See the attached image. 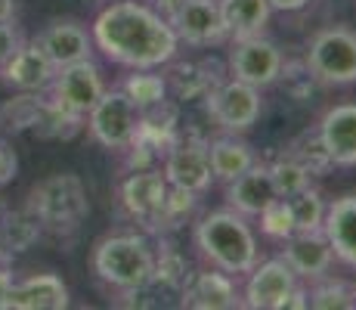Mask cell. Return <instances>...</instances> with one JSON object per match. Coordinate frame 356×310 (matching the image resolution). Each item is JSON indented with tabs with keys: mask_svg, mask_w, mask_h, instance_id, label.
<instances>
[{
	"mask_svg": "<svg viewBox=\"0 0 356 310\" xmlns=\"http://www.w3.org/2000/svg\"><path fill=\"white\" fill-rule=\"evenodd\" d=\"M93 50L124 68H164L180 53L170 22L143 0H112L90 25Z\"/></svg>",
	"mask_w": 356,
	"mask_h": 310,
	"instance_id": "obj_1",
	"label": "cell"
},
{
	"mask_svg": "<svg viewBox=\"0 0 356 310\" xmlns=\"http://www.w3.org/2000/svg\"><path fill=\"white\" fill-rule=\"evenodd\" d=\"M195 248L211 267L245 277L257 264V236L251 230L248 217L232 208L211 211L195 224Z\"/></svg>",
	"mask_w": 356,
	"mask_h": 310,
	"instance_id": "obj_2",
	"label": "cell"
},
{
	"mask_svg": "<svg viewBox=\"0 0 356 310\" xmlns=\"http://www.w3.org/2000/svg\"><path fill=\"white\" fill-rule=\"evenodd\" d=\"M90 267L97 279L115 292H146L155 273V248L140 233H112L93 245Z\"/></svg>",
	"mask_w": 356,
	"mask_h": 310,
	"instance_id": "obj_3",
	"label": "cell"
},
{
	"mask_svg": "<svg viewBox=\"0 0 356 310\" xmlns=\"http://www.w3.org/2000/svg\"><path fill=\"white\" fill-rule=\"evenodd\" d=\"M25 208L40 220L44 233L72 236L90 215V199H87V186L78 174H53L29 192Z\"/></svg>",
	"mask_w": 356,
	"mask_h": 310,
	"instance_id": "obj_4",
	"label": "cell"
},
{
	"mask_svg": "<svg viewBox=\"0 0 356 310\" xmlns=\"http://www.w3.org/2000/svg\"><path fill=\"white\" fill-rule=\"evenodd\" d=\"M307 72L328 87L356 84V31L347 25H332L310 38Z\"/></svg>",
	"mask_w": 356,
	"mask_h": 310,
	"instance_id": "obj_5",
	"label": "cell"
},
{
	"mask_svg": "<svg viewBox=\"0 0 356 310\" xmlns=\"http://www.w3.org/2000/svg\"><path fill=\"white\" fill-rule=\"evenodd\" d=\"M102 91H106V81H102L99 65L93 59H81L56 68L44 93L50 106H56L59 112L72 115V118H87V112L97 106Z\"/></svg>",
	"mask_w": 356,
	"mask_h": 310,
	"instance_id": "obj_6",
	"label": "cell"
},
{
	"mask_svg": "<svg viewBox=\"0 0 356 310\" xmlns=\"http://www.w3.org/2000/svg\"><path fill=\"white\" fill-rule=\"evenodd\" d=\"M140 109L130 102V96L121 87H106L97 106L87 112V130L102 149H127L140 127Z\"/></svg>",
	"mask_w": 356,
	"mask_h": 310,
	"instance_id": "obj_7",
	"label": "cell"
},
{
	"mask_svg": "<svg viewBox=\"0 0 356 310\" xmlns=\"http://www.w3.org/2000/svg\"><path fill=\"white\" fill-rule=\"evenodd\" d=\"M229 78L245 81V84L257 87H273L285 72V56L270 38L264 34H251V38H238L232 40L229 50Z\"/></svg>",
	"mask_w": 356,
	"mask_h": 310,
	"instance_id": "obj_8",
	"label": "cell"
},
{
	"mask_svg": "<svg viewBox=\"0 0 356 310\" xmlns=\"http://www.w3.org/2000/svg\"><path fill=\"white\" fill-rule=\"evenodd\" d=\"M208 112L227 134H248L257 124L260 112H264V100H260L257 87L229 78V81H223V84L211 87Z\"/></svg>",
	"mask_w": 356,
	"mask_h": 310,
	"instance_id": "obj_9",
	"label": "cell"
},
{
	"mask_svg": "<svg viewBox=\"0 0 356 310\" xmlns=\"http://www.w3.org/2000/svg\"><path fill=\"white\" fill-rule=\"evenodd\" d=\"M298 286H300V279L294 277V270L282 258H266V261L257 258V264L245 273L242 307L285 310V301H289V295Z\"/></svg>",
	"mask_w": 356,
	"mask_h": 310,
	"instance_id": "obj_10",
	"label": "cell"
},
{
	"mask_svg": "<svg viewBox=\"0 0 356 310\" xmlns=\"http://www.w3.org/2000/svg\"><path fill=\"white\" fill-rule=\"evenodd\" d=\"M161 174L168 180V186L204 196L211 189V183H214L211 162H208V140H198V137H193V140H177L164 153Z\"/></svg>",
	"mask_w": 356,
	"mask_h": 310,
	"instance_id": "obj_11",
	"label": "cell"
},
{
	"mask_svg": "<svg viewBox=\"0 0 356 310\" xmlns=\"http://www.w3.org/2000/svg\"><path fill=\"white\" fill-rule=\"evenodd\" d=\"M168 180L161 171L140 168L121 183V205L136 224H143L146 230L161 233V211L168 202Z\"/></svg>",
	"mask_w": 356,
	"mask_h": 310,
	"instance_id": "obj_12",
	"label": "cell"
},
{
	"mask_svg": "<svg viewBox=\"0 0 356 310\" xmlns=\"http://www.w3.org/2000/svg\"><path fill=\"white\" fill-rule=\"evenodd\" d=\"M168 22L180 38V44L189 47H214L220 40H227L217 0H183Z\"/></svg>",
	"mask_w": 356,
	"mask_h": 310,
	"instance_id": "obj_13",
	"label": "cell"
},
{
	"mask_svg": "<svg viewBox=\"0 0 356 310\" xmlns=\"http://www.w3.org/2000/svg\"><path fill=\"white\" fill-rule=\"evenodd\" d=\"M236 277L217 270H198V273H186L180 286V304L183 307H195V310H232L242 307V292L232 282Z\"/></svg>",
	"mask_w": 356,
	"mask_h": 310,
	"instance_id": "obj_14",
	"label": "cell"
},
{
	"mask_svg": "<svg viewBox=\"0 0 356 310\" xmlns=\"http://www.w3.org/2000/svg\"><path fill=\"white\" fill-rule=\"evenodd\" d=\"M316 137L332 168H356V102L325 109L316 124Z\"/></svg>",
	"mask_w": 356,
	"mask_h": 310,
	"instance_id": "obj_15",
	"label": "cell"
},
{
	"mask_svg": "<svg viewBox=\"0 0 356 310\" xmlns=\"http://www.w3.org/2000/svg\"><path fill=\"white\" fill-rule=\"evenodd\" d=\"M34 44L47 53V59L56 68L72 65L81 59H93V38L90 29L78 19H53L44 31L34 38Z\"/></svg>",
	"mask_w": 356,
	"mask_h": 310,
	"instance_id": "obj_16",
	"label": "cell"
},
{
	"mask_svg": "<svg viewBox=\"0 0 356 310\" xmlns=\"http://www.w3.org/2000/svg\"><path fill=\"white\" fill-rule=\"evenodd\" d=\"M53 75H56V65L47 59V53L34 40H22L19 50L0 68L3 84L19 93H44L47 84L53 81Z\"/></svg>",
	"mask_w": 356,
	"mask_h": 310,
	"instance_id": "obj_17",
	"label": "cell"
},
{
	"mask_svg": "<svg viewBox=\"0 0 356 310\" xmlns=\"http://www.w3.org/2000/svg\"><path fill=\"white\" fill-rule=\"evenodd\" d=\"M279 258L294 270V277L300 282H313L319 277H325L334 264V254L332 245H328L325 233H294L282 242V254Z\"/></svg>",
	"mask_w": 356,
	"mask_h": 310,
	"instance_id": "obj_18",
	"label": "cell"
},
{
	"mask_svg": "<svg viewBox=\"0 0 356 310\" xmlns=\"http://www.w3.org/2000/svg\"><path fill=\"white\" fill-rule=\"evenodd\" d=\"M72 304L68 286L56 273H31L25 279H13L6 310H65Z\"/></svg>",
	"mask_w": 356,
	"mask_h": 310,
	"instance_id": "obj_19",
	"label": "cell"
},
{
	"mask_svg": "<svg viewBox=\"0 0 356 310\" xmlns=\"http://www.w3.org/2000/svg\"><path fill=\"white\" fill-rule=\"evenodd\" d=\"M323 233H325L328 245H332L334 261H341L344 267L356 270V192L328 202Z\"/></svg>",
	"mask_w": 356,
	"mask_h": 310,
	"instance_id": "obj_20",
	"label": "cell"
},
{
	"mask_svg": "<svg viewBox=\"0 0 356 310\" xmlns=\"http://www.w3.org/2000/svg\"><path fill=\"white\" fill-rule=\"evenodd\" d=\"M273 199H276V189H273L270 171L260 162L227 183V208L238 211L242 217H257Z\"/></svg>",
	"mask_w": 356,
	"mask_h": 310,
	"instance_id": "obj_21",
	"label": "cell"
},
{
	"mask_svg": "<svg viewBox=\"0 0 356 310\" xmlns=\"http://www.w3.org/2000/svg\"><path fill=\"white\" fill-rule=\"evenodd\" d=\"M208 162H211L214 180L229 183V180H236L238 174H245V171L257 162V155H254V149L242 140V134H227V130H223L220 137L208 140Z\"/></svg>",
	"mask_w": 356,
	"mask_h": 310,
	"instance_id": "obj_22",
	"label": "cell"
},
{
	"mask_svg": "<svg viewBox=\"0 0 356 310\" xmlns=\"http://www.w3.org/2000/svg\"><path fill=\"white\" fill-rule=\"evenodd\" d=\"M220 6V19L227 38H251V34H264V29L270 25L273 6L270 0H217Z\"/></svg>",
	"mask_w": 356,
	"mask_h": 310,
	"instance_id": "obj_23",
	"label": "cell"
},
{
	"mask_svg": "<svg viewBox=\"0 0 356 310\" xmlns=\"http://www.w3.org/2000/svg\"><path fill=\"white\" fill-rule=\"evenodd\" d=\"M159 72L161 68H134L118 84L140 112H149V109L161 106V102L168 100V78Z\"/></svg>",
	"mask_w": 356,
	"mask_h": 310,
	"instance_id": "obj_24",
	"label": "cell"
},
{
	"mask_svg": "<svg viewBox=\"0 0 356 310\" xmlns=\"http://www.w3.org/2000/svg\"><path fill=\"white\" fill-rule=\"evenodd\" d=\"M44 236L40 220L29 208L13 211V215H0V248L6 254H22Z\"/></svg>",
	"mask_w": 356,
	"mask_h": 310,
	"instance_id": "obj_25",
	"label": "cell"
},
{
	"mask_svg": "<svg viewBox=\"0 0 356 310\" xmlns=\"http://www.w3.org/2000/svg\"><path fill=\"white\" fill-rule=\"evenodd\" d=\"M291 205V215H294V233H316L323 230V220H325V208L328 202L323 199V192L307 186L304 192L289 199Z\"/></svg>",
	"mask_w": 356,
	"mask_h": 310,
	"instance_id": "obj_26",
	"label": "cell"
},
{
	"mask_svg": "<svg viewBox=\"0 0 356 310\" xmlns=\"http://www.w3.org/2000/svg\"><path fill=\"white\" fill-rule=\"evenodd\" d=\"M266 171H270V180H273L276 196H282V199H291V196H298V192H304L307 186H310V177H313L294 155H285V158H279V162L266 164Z\"/></svg>",
	"mask_w": 356,
	"mask_h": 310,
	"instance_id": "obj_27",
	"label": "cell"
},
{
	"mask_svg": "<svg viewBox=\"0 0 356 310\" xmlns=\"http://www.w3.org/2000/svg\"><path fill=\"white\" fill-rule=\"evenodd\" d=\"M307 304L316 310H350L353 307V288L341 279L325 277L313 279V286L307 288Z\"/></svg>",
	"mask_w": 356,
	"mask_h": 310,
	"instance_id": "obj_28",
	"label": "cell"
},
{
	"mask_svg": "<svg viewBox=\"0 0 356 310\" xmlns=\"http://www.w3.org/2000/svg\"><path fill=\"white\" fill-rule=\"evenodd\" d=\"M260 220V233L273 242H285L289 236H294V215H291V205L289 199L276 196L264 211L257 215Z\"/></svg>",
	"mask_w": 356,
	"mask_h": 310,
	"instance_id": "obj_29",
	"label": "cell"
},
{
	"mask_svg": "<svg viewBox=\"0 0 356 310\" xmlns=\"http://www.w3.org/2000/svg\"><path fill=\"white\" fill-rule=\"evenodd\" d=\"M195 208H198L195 192H186V189L170 186L168 202H164V211H161V230H177V226H183L189 217L195 215Z\"/></svg>",
	"mask_w": 356,
	"mask_h": 310,
	"instance_id": "obj_30",
	"label": "cell"
},
{
	"mask_svg": "<svg viewBox=\"0 0 356 310\" xmlns=\"http://www.w3.org/2000/svg\"><path fill=\"white\" fill-rule=\"evenodd\" d=\"M186 279V264L177 251H161L155 254V273H152V286L164 288H180Z\"/></svg>",
	"mask_w": 356,
	"mask_h": 310,
	"instance_id": "obj_31",
	"label": "cell"
},
{
	"mask_svg": "<svg viewBox=\"0 0 356 310\" xmlns=\"http://www.w3.org/2000/svg\"><path fill=\"white\" fill-rule=\"evenodd\" d=\"M22 31L16 29V22H0V68L6 65V59L13 56V53L19 50V44H22Z\"/></svg>",
	"mask_w": 356,
	"mask_h": 310,
	"instance_id": "obj_32",
	"label": "cell"
},
{
	"mask_svg": "<svg viewBox=\"0 0 356 310\" xmlns=\"http://www.w3.org/2000/svg\"><path fill=\"white\" fill-rule=\"evenodd\" d=\"M19 174V155L16 149H13V143H6L3 137H0V186L13 183Z\"/></svg>",
	"mask_w": 356,
	"mask_h": 310,
	"instance_id": "obj_33",
	"label": "cell"
},
{
	"mask_svg": "<svg viewBox=\"0 0 356 310\" xmlns=\"http://www.w3.org/2000/svg\"><path fill=\"white\" fill-rule=\"evenodd\" d=\"M313 0H270V6H273V13H300V10H307Z\"/></svg>",
	"mask_w": 356,
	"mask_h": 310,
	"instance_id": "obj_34",
	"label": "cell"
},
{
	"mask_svg": "<svg viewBox=\"0 0 356 310\" xmlns=\"http://www.w3.org/2000/svg\"><path fill=\"white\" fill-rule=\"evenodd\" d=\"M10 288H13V273L6 267H0V310H6V301H10Z\"/></svg>",
	"mask_w": 356,
	"mask_h": 310,
	"instance_id": "obj_35",
	"label": "cell"
},
{
	"mask_svg": "<svg viewBox=\"0 0 356 310\" xmlns=\"http://www.w3.org/2000/svg\"><path fill=\"white\" fill-rule=\"evenodd\" d=\"M180 3H183V0H152V6L161 13L164 19H170V16H174V13H177V6H180Z\"/></svg>",
	"mask_w": 356,
	"mask_h": 310,
	"instance_id": "obj_36",
	"label": "cell"
},
{
	"mask_svg": "<svg viewBox=\"0 0 356 310\" xmlns=\"http://www.w3.org/2000/svg\"><path fill=\"white\" fill-rule=\"evenodd\" d=\"M16 19V0H0V22Z\"/></svg>",
	"mask_w": 356,
	"mask_h": 310,
	"instance_id": "obj_37",
	"label": "cell"
},
{
	"mask_svg": "<svg viewBox=\"0 0 356 310\" xmlns=\"http://www.w3.org/2000/svg\"><path fill=\"white\" fill-rule=\"evenodd\" d=\"M353 307H356V288H353Z\"/></svg>",
	"mask_w": 356,
	"mask_h": 310,
	"instance_id": "obj_38",
	"label": "cell"
},
{
	"mask_svg": "<svg viewBox=\"0 0 356 310\" xmlns=\"http://www.w3.org/2000/svg\"><path fill=\"white\" fill-rule=\"evenodd\" d=\"M0 215H3V208H0Z\"/></svg>",
	"mask_w": 356,
	"mask_h": 310,
	"instance_id": "obj_39",
	"label": "cell"
}]
</instances>
